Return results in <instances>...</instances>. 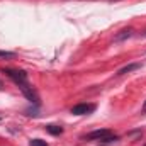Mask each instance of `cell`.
I'll use <instances>...</instances> for the list:
<instances>
[{
  "label": "cell",
  "instance_id": "1",
  "mask_svg": "<svg viewBox=\"0 0 146 146\" xmlns=\"http://www.w3.org/2000/svg\"><path fill=\"white\" fill-rule=\"evenodd\" d=\"M3 73L12 78L17 85H22V83H27V73L24 70H14V68H3Z\"/></svg>",
  "mask_w": 146,
  "mask_h": 146
},
{
  "label": "cell",
  "instance_id": "2",
  "mask_svg": "<svg viewBox=\"0 0 146 146\" xmlns=\"http://www.w3.org/2000/svg\"><path fill=\"white\" fill-rule=\"evenodd\" d=\"M88 139H95V141H104V143H107V141H114L115 136L110 133L109 129H97V131H94V133L88 134Z\"/></svg>",
  "mask_w": 146,
  "mask_h": 146
},
{
  "label": "cell",
  "instance_id": "3",
  "mask_svg": "<svg viewBox=\"0 0 146 146\" xmlns=\"http://www.w3.org/2000/svg\"><path fill=\"white\" fill-rule=\"evenodd\" d=\"M95 110V106L94 104H78L72 107V114L75 115H87V114H92Z\"/></svg>",
  "mask_w": 146,
  "mask_h": 146
},
{
  "label": "cell",
  "instance_id": "4",
  "mask_svg": "<svg viewBox=\"0 0 146 146\" xmlns=\"http://www.w3.org/2000/svg\"><path fill=\"white\" fill-rule=\"evenodd\" d=\"M19 88H21V92L27 97V100H31V102H34V104H37V94L33 90V87L29 85V83H22V85H19Z\"/></svg>",
  "mask_w": 146,
  "mask_h": 146
},
{
  "label": "cell",
  "instance_id": "5",
  "mask_svg": "<svg viewBox=\"0 0 146 146\" xmlns=\"http://www.w3.org/2000/svg\"><path fill=\"white\" fill-rule=\"evenodd\" d=\"M131 36H133V29L127 27V29H122V31L115 36V41H124L126 37H131Z\"/></svg>",
  "mask_w": 146,
  "mask_h": 146
},
{
  "label": "cell",
  "instance_id": "6",
  "mask_svg": "<svg viewBox=\"0 0 146 146\" xmlns=\"http://www.w3.org/2000/svg\"><path fill=\"white\" fill-rule=\"evenodd\" d=\"M46 131L56 136V134H61V133H63V127H60V126H54V124H49V126H46Z\"/></svg>",
  "mask_w": 146,
  "mask_h": 146
},
{
  "label": "cell",
  "instance_id": "7",
  "mask_svg": "<svg viewBox=\"0 0 146 146\" xmlns=\"http://www.w3.org/2000/svg\"><path fill=\"white\" fill-rule=\"evenodd\" d=\"M139 66H141L139 63H134V65H127V66L121 68V70L117 72V75H124V73H129V72H133V70H136V68H139Z\"/></svg>",
  "mask_w": 146,
  "mask_h": 146
},
{
  "label": "cell",
  "instance_id": "8",
  "mask_svg": "<svg viewBox=\"0 0 146 146\" xmlns=\"http://www.w3.org/2000/svg\"><path fill=\"white\" fill-rule=\"evenodd\" d=\"M15 58V53L12 51H0V60H12Z\"/></svg>",
  "mask_w": 146,
  "mask_h": 146
},
{
  "label": "cell",
  "instance_id": "9",
  "mask_svg": "<svg viewBox=\"0 0 146 146\" xmlns=\"http://www.w3.org/2000/svg\"><path fill=\"white\" fill-rule=\"evenodd\" d=\"M31 146H48V143L42 139H31Z\"/></svg>",
  "mask_w": 146,
  "mask_h": 146
},
{
  "label": "cell",
  "instance_id": "10",
  "mask_svg": "<svg viewBox=\"0 0 146 146\" xmlns=\"http://www.w3.org/2000/svg\"><path fill=\"white\" fill-rule=\"evenodd\" d=\"M143 112H146V102L143 104Z\"/></svg>",
  "mask_w": 146,
  "mask_h": 146
},
{
  "label": "cell",
  "instance_id": "11",
  "mask_svg": "<svg viewBox=\"0 0 146 146\" xmlns=\"http://www.w3.org/2000/svg\"><path fill=\"white\" fill-rule=\"evenodd\" d=\"M141 36H143V37H146V31H145V33H143V34H141Z\"/></svg>",
  "mask_w": 146,
  "mask_h": 146
},
{
  "label": "cell",
  "instance_id": "12",
  "mask_svg": "<svg viewBox=\"0 0 146 146\" xmlns=\"http://www.w3.org/2000/svg\"><path fill=\"white\" fill-rule=\"evenodd\" d=\"M0 87H2V82H0Z\"/></svg>",
  "mask_w": 146,
  "mask_h": 146
}]
</instances>
